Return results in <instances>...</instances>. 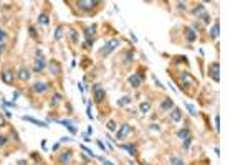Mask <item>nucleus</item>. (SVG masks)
Returning a JSON list of instances; mask_svg holds the SVG:
<instances>
[{
  "label": "nucleus",
  "instance_id": "nucleus-1",
  "mask_svg": "<svg viewBox=\"0 0 248 165\" xmlns=\"http://www.w3.org/2000/svg\"><path fill=\"white\" fill-rule=\"evenodd\" d=\"M119 45H121V40H119V38H113V40H109L106 45L103 46V50L99 51L101 56H108V55H111L113 51H114Z\"/></svg>",
  "mask_w": 248,
  "mask_h": 165
},
{
  "label": "nucleus",
  "instance_id": "nucleus-2",
  "mask_svg": "<svg viewBox=\"0 0 248 165\" xmlns=\"http://www.w3.org/2000/svg\"><path fill=\"white\" fill-rule=\"evenodd\" d=\"M209 76L213 79L215 83L220 81V64H218L217 61H213V63L209 66Z\"/></svg>",
  "mask_w": 248,
  "mask_h": 165
},
{
  "label": "nucleus",
  "instance_id": "nucleus-3",
  "mask_svg": "<svg viewBox=\"0 0 248 165\" xmlns=\"http://www.w3.org/2000/svg\"><path fill=\"white\" fill-rule=\"evenodd\" d=\"M76 5H78V9L83 10V12H91L96 5H99V2H93V0H78Z\"/></svg>",
  "mask_w": 248,
  "mask_h": 165
},
{
  "label": "nucleus",
  "instance_id": "nucleus-4",
  "mask_svg": "<svg viewBox=\"0 0 248 165\" xmlns=\"http://www.w3.org/2000/svg\"><path fill=\"white\" fill-rule=\"evenodd\" d=\"M45 66H46V61H45V58H43V55H40V56H36L35 58V61H33V73H42V71L45 70Z\"/></svg>",
  "mask_w": 248,
  "mask_h": 165
},
{
  "label": "nucleus",
  "instance_id": "nucleus-5",
  "mask_svg": "<svg viewBox=\"0 0 248 165\" xmlns=\"http://www.w3.org/2000/svg\"><path fill=\"white\" fill-rule=\"evenodd\" d=\"M93 91H94V102H103L104 99H106V91L103 89V88L99 86V84H94V88H93Z\"/></svg>",
  "mask_w": 248,
  "mask_h": 165
},
{
  "label": "nucleus",
  "instance_id": "nucleus-6",
  "mask_svg": "<svg viewBox=\"0 0 248 165\" xmlns=\"http://www.w3.org/2000/svg\"><path fill=\"white\" fill-rule=\"evenodd\" d=\"M132 132V127L129 126V124H123L119 129H117V132H116V139H124L126 135H129Z\"/></svg>",
  "mask_w": 248,
  "mask_h": 165
},
{
  "label": "nucleus",
  "instance_id": "nucleus-7",
  "mask_svg": "<svg viewBox=\"0 0 248 165\" xmlns=\"http://www.w3.org/2000/svg\"><path fill=\"white\" fill-rule=\"evenodd\" d=\"M184 33H185V40L189 43H194L195 40H197V31L194 30V28H190V27H185V30H184Z\"/></svg>",
  "mask_w": 248,
  "mask_h": 165
},
{
  "label": "nucleus",
  "instance_id": "nucleus-8",
  "mask_svg": "<svg viewBox=\"0 0 248 165\" xmlns=\"http://www.w3.org/2000/svg\"><path fill=\"white\" fill-rule=\"evenodd\" d=\"M13 79H15V74H13V71H12V70H9V68H7V70L2 71V81H3V83L12 84V83H13Z\"/></svg>",
  "mask_w": 248,
  "mask_h": 165
},
{
  "label": "nucleus",
  "instance_id": "nucleus-9",
  "mask_svg": "<svg viewBox=\"0 0 248 165\" xmlns=\"http://www.w3.org/2000/svg\"><path fill=\"white\" fill-rule=\"evenodd\" d=\"M48 89H50V84H46V83L38 81V83H35V84H33V91L36 92V94H42V92L48 91Z\"/></svg>",
  "mask_w": 248,
  "mask_h": 165
},
{
  "label": "nucleus",
  "instance_id": "nucleus-10",
  "mask_svg": "<svg viewBox=\"0 0 248 165\" xmlns=\"http://www.w3.org/2000/svg\"><path fill=\"white\" fill-rule=\"evenodd\" d=\"M192 15L194 17H198V18H202L205 15V7H204V3H197V5L192 9Z\"/></svg>",
  "mask_w": 248,
  "mask_h": 165
},
{
  "label": "nucleus",
  "instance_id": "nucleus-11",
  "mask_svg": "<svg viewBox=\"0 0 248 165\" xmlns=\"http://www.w3.org/2000/svg\"><path fill=\"white\" fill-rule=\"evenodd\" d=\"M30 70L28 68H20L18 70V73H17V78L20 79V81H28L30 79Z\"/></svg>",
  "mask_w": 248,
  "mask_h": 165
},
{
  "label": "nucleus",
  "instance_id": "nucleus-12",
  "mask_svg": "<svg viewBox=\"0 0 248 165\" xmlns=\"http://www.w3.org/2000/svg\"><path fill=\"white\" fill-rule=\"evenodd\" d=\"M129 84H131L132 88H139L141 84H142V79H141V76L139 74H136V73H132L131 76H129Z\"/></svg>",
  "mask_w": 248,
  "mask_h": 165
},
{
  "label": "nucleus",
  "instance_id": "nucleus-13",
  "mask_svg": "<svg viewBox=\"0 0 248 165\" xmlns=\"http://www.w3.org/2000/svg\"><path fill=\"white\" fill-rule=\"evenodd\" d=\"M48 68H50L51 74H60V73H61V64L56 61V59H51L50 64H48Z\"/></svg>",
  "mask_w": 248,
  "mask_h": 165
},
{
  "label": "nucleus",
  "instance_id": "nucleus-14",
  "mask_svg": "<svg viewBox=\"0 0 248 165\" xmlns=\"http://www.w3.org/2000/svg\"><path fill=\"white\" fill-rule=\"evenodd\" d=\"M60 163L61 165H68L71 162V150H66V152H61V154H60Z\"/></svg>",
  "mask_w": 248,
  "mask_h": 165
},
{
  "label": "nucleus",
  "instance_id": "nucleus-15",
  "mask_svg": "<svg viewBox=\"0 0 248 165\" xmlns=\"http://www.w3.org/2000/svg\"><path fill=\"white\" fill-rule=\"evenodd\" d=\"M218 35H220V22L217 20V22L213 23V27L210 28V38H212V40H215V38L218 37Z\"/></svg>",
  "mask_w": 248,
  "mask_h": 165
},
{
  "label": "nucleus",
  "instance_id": "nucleus-16",
  "mask_svg": "<svg viewBox=\"0 0 248 165\" xmlns=\"http://www.w3.org/2000/svg\"><path fill=\"white\" fill-rule=\"evenodd\" d=\"M121 149L128 150V154H129V155H132V157H136V155H137V147H136V145H132V144H123V145H121Z\"/></svg>",
  "mask_w": 248,
  "mask_h": 165
},
{
  "label": "nucleus",
  "instance_id": "nucleus-17",
  "mask_svg": "<svg viewBox=\"0 0 248 165\" xmlns=\"http://www.w3.org/2000/svg\"><path fill=\"white\" fill-rule=\"evenodd\" d=\"M172 107H174V101L169 99V98H165L164 101L161 102V109L162 111H172Z\"/></svg>",
  "mask_w": 248,
  "mask_h": 165
},
{
  "label": "nucleus",
  "instance_id": "nucleus-18",
  "mask_svg": "<svg viewBox=\"0 0 248 165\" xmlns=\"http://www.w3.org/2000/svg\"><path fill=\"white\" fill-rule=\"evenodd\" d=\"M23 120H27V122H31V124H36V126H40V127H45L46 129V122H42V120H38V119H33V117H30V116H23L22 117Z\"/></svg>",
  "mask_w": 248,
  "mask_h": 165
},
{
  "label": "nucleus",
  "instance_id": "nucleus-19",
  "mask_svg": "<svg viewBox=\"0 0 248 165\" xmlns=\"http://www.w3.org/2000/svg\"><path fill=\"white\" fill-rule=\"evenodd\" d=\"M58 122L61 124V126H65V127H66L68 131L71 132V134H76V132H78V129H76L75 126H73V124L70 122V120H58Z\"/></svg>",
  "mask_w": 248,
  "mask_h": 165
},
{
  "label": "nucleus",
  "instance_id": "nucleus-20",
  "mask_svg": "<svg viewBox=\"0 0 248 165\" xmlns=\"http://www.w3.org/2000/svg\"><path fill=\"white\" fill-rule=\"evenodd\" d=\"M170 119H172L174 122H179V120L182 119V112H180V109H177V107H174V111L170 112Z\"/></svg>",
  "mask_w": 248,
  "mask_h": 165
},
{
  "label": "nucleus",
  "instance_id": "nucleus-21",
  "mask_svg": "<svg viewBox=\"0 0 248 165\" xmlns=\"http://www.w3.org/2000/svg\"><path fill=\"white\" fill-rule=\"evenodd\" d=\"M189 135H190V131H189L187 127H184V129H179V131H177V137H179V139H182V140H184V139H187Z\"/></svg>",
  "mask_w": 248,
  "mask_h": 165
},
{
  "label": "nucleus",
  "instance_id": "nucleus-22",
  "mask_svg": "<svg viewBox=\"0 0 248 165\" xmlns=\"http://www.w3.org/2000/svg\"><path fill=\"white\" fill-rule=\"evenodd\" d=\"M139 111L144 112V114H146V112H149V111H151V102H149V101L141 102V104H139Z\"/></svg>",
  "mask_w": 248,
  "mask_h": 165
},
{
  "label": "nucleus",
  "instance_id": "nucleus-23",
  "mask_svg": "<svg viewBox=\"0 0 248 165\" xmlns=\"http://www.w3.org/2000/svg\"><path fill=\"white\" fill-rule=\"evenodd\" d=\"M38 23H42V25H48V23H50V18H48V15H46V13H40Z\"/></svg>",
  "mask_w": 248,
  "mask_h": 165
},
{
  "label": "nucleus",
  "instance_id": "nucleus-24",
  "mask_svg": "<svg viewBox=\"0 0 248 165\" xmlns=\"http://www.w3.org/2000/svg\"><path fill=\"white\" fill-rule=\"evenodd\" d=\"M63 31H65V27L60 25L58 28H56V31H55V40H61L63 38Z\"/></svg>",
  "mask_w": 248,
  "mask_h": 165
},
{
  "label": "nucleus",
  "instance_id": "nucleus-25",
  "mask_svg": "<svg viewBox=\"0 0 248 165\" xmlns=\"http://www.w3.org/2000/svg\"><path fill=\"white\" fill-rule=\"evenodd\" d=\"M61 102V94H53V98H51V106H58V104Z\"/></svg>",
  "mask_w": 248,
  "mask_h": 165
},
{
  "label": "nucleus",
  "instance_id": "nucleus-26",
  "mask_svg": "<svg viewBox=\"0 0 248 165\" xmlns=\"http://www.w3.org/2000/svg\"><path fill=\"white\" fill-rule=\"evenodd\" d=\"M170 165H184V160L180 157H172L170 159Z\"/></svg>",
  "mask_w": 248,
  "mask_h": 165
},
{
  "label": "nucleus",
  "instance_id": "nucleus-27",
  "mask_svg": "<svg viewBox=\"0 0 248 165\" xmlns=\"http://www.w3.org/2000/svg\"><path fill=\"white\" fill-rule=\"evenodd\" d=\"M131 101H132V99L129 98V96H124V98H121L119 101H117V104H119V106H126V104H129Z\"/></svg>",
  "mask_w": 248,
  "mask_h": 165
},
{
  "label": "nucleus",
  "instance_id": "nucleus-28",
  "mask_svg": "<svg viewBox=\"0 0 248 165\" xmlns=\"http://www.w3.org/2000/svg\"><path fill=\"white\" fill-rule=\"evenodd\" d=\"M185 107L189 109L190 116H197V109H195V106H192V104H189V102H185Z\"/></svg>",
  "mask_w": 248,
  "mask_h": 165
},
{
  "label": "nucleus",
  "instance_id": "nucleus-29",
  "mask_svg": "<svg viewBox=\"0 0 248 165\" xmlns=\"http://www.w3.org/2000/svg\"><path fill=\"white\" fill-rule=\"evenodd\" d=\"M132 59H134V53L132 51H128V53L124 55V63H131Z\"/></svg>",
  "mask_w": 248,
  "mask_h": 165
},
{
  "label": "nucleus",
  "instance_id": "nucleus-30",
  "mask_svg": "<svg viewBox=\"0 0 248 165\" xmlns=\"http://www.w3.org/2000/svg\"><path fill=\"white\" fill-rule=\"evenodd\" d=\"M70 37L73 40V43H78L80 38H78V33H76V30H70Z\"/></svg>",
  "mask_w": 248,
  "mask_h": 165
},
{
  "label": "nucleus",
  "instance_id": "nucleus-31",
  "mask_svg": "<svg viewBox=\"0 0 248 165\" xmlns=\"http://www.w3.org/2000/svg\"><path fill=\"white\" fill-rule=\"evenodd\" d=\"M215 131H217V132L220 131V116H218V114L215 116Z\"/></svg>",
  "mask_w": 248,
  "mask_h": 165
},
{
  "label": "nucleus",
  "instance_id": "nucleus-32",
  "mask_svg": "<svg viewBox=\"0 0 248 165\" xmlns=\"http://www.w3.org/2000/svg\"><path fill=\"white\" fill-rule=\"evenodd\" d=\"M190 142H192V137H190V135H189L187 139H184V149H185V150L190 147Z\"/></svg>",
  "mask_w": 248,
  "mask_h": 165
},
{
  "label": "nucleus",
  "instance_id": "nucleus-33",
  "mask_svg": "<svg viewBox=\"0 0 248 165\" xmlns=\"http://www.w3.org/2000/svg\"><path fill=\"white\" fill-rule=\"evenodd\" d=\"M108 129H109V131H116V122H114V120H109V122H108Z\"/></svg>",
  "mask_w": 248,
  "mask_h": 165
},
{
  "label": "nucleus",
  "instance_id": "nucleus-34",
  "mask_svg": "<svg viewBox=\"0 0 248 165\" xmlns=\"http://www.w3.org/2000/svg\"><path fill=\"white\" fill-rule=\"evenodd\" d=\"M177 7H179V10H187V3H184V2H179Z\"/></svg>",
  "mask_w": 248,
  "mask_h": 165
},
{
  "label": "nucleus",
  "instance_id": "nucleus-35",
  "mask_svg": "<svg viewBox=\"0 0 248 165\" xmlns=\"http://www.w3.org/2000/svg\"><path fill=\"white\" fill-rule=\"evenodd\" d=\"M202 22H204V23H207V25H209V23H210V22H212V20H210V17H209V15H207V13H205V15H204V17H202Z\"/></svg>",
  "mask_w": 248,
  "mask_h": 165
},
{
  "label": "nucleus",
  "instance_id": "nucleus-36",
  "mask_svg": "<svg viewBox=\"0 0 248 165\" xmlns=\"http://www.w3.org/2000/svg\"><path fill=\"white\" fill-rule=\"evenodd\" d=\"M81 149H83V150H84V152H86V154H88L89 157H96V155H94V154H93V152H91V150H89V149H86V147H84V145H81Z\"/></svg>",
  "mask_w": 248,
  "mask_h": 165
},
{
  "label": "nucleus",
  "instance_id": "nucleus-37",
  "mask_svg": "<svg viewBox=\"0 0 248 165\" xmlns=\"http://www.w3.org/2000/svg\"><path fill=\"white\" fill-rule=\"evenodd\" d=\"M7 144V137L5 135H0V147H3Z\"/></svg>",
  "mask_w": 248,
  "mask_h": 165
},
{
  "label": "nucleus",
  "instance_id": "nucleus-38",
  "mask_svg": "<svg viewBox=\"0 0 248 165\" xmlns=\"http://www.w3.org/2000/svg\"><path fill=\"white\" fill-rule=\"evenodd\" d=\"M3 40H5V31L0 30V43H3Z\"/></svg>",
  "mask_w": 248,
  "mask_h": 165
},
{
  "label": "nucleus",
  "instance_id": "nucleus-39",
  "mask_svg": "<svg viewBox=\"0 0 248 165\" xmlns=\"http://www.w3.org/2000/svg\"><path fill=\"white\" fill-rule=\"evenodd\" d=\"M30 35H31L33 38H36V30H35L33 27H30Z\"/></svg>",
  "mask_w": 248,
  "mask_h": 165
},
{
  "label": "nucleus",
  "instance_id": "nucleus-40",
  "mask_svg": "<svg viewBox=\"0 0 248 165\" xmlns=\"http://www.w3.org/2000/svg\"><path fill=\"white\" fill-rule=\"evenodd\" d=\"M5 126V119H3V116L0 114V127H3Z\"/></svg>",
  "mask_w": 248,
  "mask_h": 165
},
{
  "label": "nucleus",
  "instance_id": "nucleus-41",
  "mask_svg": "<svg viewBox=\"0 0 248 165\" xmlns=\"http://www.w3.org/2000/svg\"><path fill=\"white\" fill-rule=\"evenodd\" d=\"M3 51H5V45H3V43H0V55H2Z\"/></svg>",
  "mask_w": 248,
  "mask_h": 165
},
{
  "label": "nucleus",
  "instance_id": "nucleus-42",
  "mask_svg": "<svg viewBox=\"0 0 248 165\" xmlns=\"http://www.w3.org/2000/svg\"><path fill=\"white\" fill-rule=\"evenodd\" d=\"M98 145H99V149H103V150L106 152V147H104V144H103V142H98Z\"/></svg>",
  "mask_w": 248,
  "mask_h": 165
},
{
  "label": "nucleus",
  "instance_id": "nucleus-43",
  "mask_svg": "<svg viewBox=\"0 0 248 165\" xmlns=\"http://www.w3.org/2000/svg\"><path fill=\"white\" fill-rule=\"evenodd\" d=\"M3 112H5V117H12V114H10V112L7 111V109H3Z\"/></svg>",
  "mask_w": 248,
  "mask_h": 165
},
{
  "label": "nucleus",
  "instance_id": "nucleus-44",
  "mask_svg": "<svg viewBox=\"0 0 248 165\" xmlns=\"http://www.w3.org/2000/svg\"><path fill=\"white\" fill-rule=\"evenodd\" d=\"M18 165H27V162H25V160H20V162H18Z\"/></svg>",
  "mask_w": 248,
  "mask_h": 165
}]
</instances>
